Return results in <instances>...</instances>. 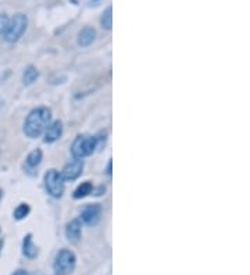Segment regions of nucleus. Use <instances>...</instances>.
Wrapping results in <instances>:
<instances>
[{"label": "nucleus", "mask_w": 250, "mask_h": 275, "mask_svg": "<svg viewBox=\"0 0 250 275\" xmlns=\"http://www.w3.org/2000/svg\"><path fill=\"white\" fill-rule=\"evenodd\" d=\"M50 122H52V110L47 107H37L29 111V114L26 116L22 125V132L25 136L37 139L43 135Z\"/></svg>", "instance_id": "f257e3e1"}, {"label": "nucleus", "mask_w": 250, "mask_h": 275, "mask_svg": "<svg viewBox=\"0 0 250 275\" xmlns=\"http://www.w3.org/2000/svg\"><path fill=\"white\" fill-rule=\"evenodd\" d=\"M26 27H28V17L25 14H22V13H17L16 16L10 18L9 22H7L5 35H3L6 42H18L22 38V35L25 33Z\"/></svg>", "instance_id": "f03ea898"}, {"label": "nucleus", "mask_w": 250, "mask_h": 275, "mask_svg": "<svg viewBox=\"0 0 250 275\" xmlns=\"http://www.w3.org/2000/svg\"><path fill=\"white\" fill-rule=\"evenodd\" d=\"M98 148V138L92 135H78L74 139L71 146V154L74 159L82 160L93 153L95 149Z\"/></svg>", "instance_id": "7ed1b4c3"}, {"label": "nucleus", "mask_w": 250, "mask_h": 275, "mask_svg": "<svg viewBox=\"0 0 250 275\" xmlns=\"http://www.w3.org/2000/svg\"><path fill=\"white\" fill-rule=\"evenodd\" d=\"M75 265H77L75 254L68 249H61L53 263L54 275H70L75 268Z\"/></svg>", "instance_id": "20e7f679"}, {"label": "nucleus", "mask_w": 250, "mask_h": 275, "mask_svg": "<svg viewBox=\"0 0 250 275\" xmlns=\"http://www.w3.org/2000/svg\"><path fill=\"white\" fill-rule=\"evenodd\" d=\"M43 182H45V189L49 195L52 197H61L63 193H64V182L66 181L63 180L61 174L58 173L57 169H49L45 174V178H43Z\"/></svg>", "instance_id": "39448f33"}, {"label": "nucleus", "mask_w": 250, "mask_h": 275, "mask_svg": "<svg viewBox=\"0 0 250 275\" xmlns=\"http://www.w3.org/2000/svg\"><path fill=\"white\" fill-rule=\"evenodd\" d=\"M83 169V161L79 159H74L71 163L64 165V168L60 173L64 181H74L81 177Z\"/></svg>", "instance_id": "423d86ee"}, {"label": "nucleus", "mask_w": 250, "mask_h": 275, "mask_svg": "<svg viewBox=\"0 0 250 275\" xmlns=\"http://www.w3.org/2000/svg\"><path fill=\"white\" fill-rule=\"evenodd\" d=\"M102 217V207L99 204L86 206L81 212V221L86 225H96Z\"/></svg>", "instance_id": "0eeeda50"}, {"label": "nucleus", "mask_w": 250, "mask_h": 275, "mask_svg": "<svg viewBox=\"0 0 250 275\" xmlns=\"http://www.w3.org/2000/svg\"><path fill=\"white\" fill-rule=\"evenodd\" d=\"M63 135V122L60 120L53 121L49 124L46 131L43 132V142L45 143H53L57 139H60Z\"/></svg>", "instance_id": "6e6552de"}, {"label": "nucleus", "mask_w": 250, "mask_h": 275, "mask_svg": "<svg viewBox=\"0 0 250 275\" xmlns=\"http://www.w3.org/2000/svg\"><path fill=\"white\" fill-rule=\"evenodd\" d=\"M66 236L71 244H77L82 236V222L78 218L70 221L66 227Z\"/></svg>", "instance_id": "1a4fd4ad"}, {"label": "nucleus", "mask_w": 250, "mask_h": 275, "mask_svg": "<svg viewBox=\"0 0 250 275\" xmlns=\"http://www.w3.org/2000/svg\"><path fill=\"white\" fill-rule=\"evenodd\" d=\"M43 160V153H42L41 149H34L31 153L26 156L25 163H24V169L28 174H35V173H31V171H35V169L39 167V164Z\"/></svg>", "instance_id": "9d476101"}, {"label": "nucleus", "mask_w": 250, "mask_h": 275, "mask_svg": "<svg viewBox=\"0 0 250 275\" xmlns=\"http://www.w3.org/2000/svg\"><path fill=\"white\" fill-rule=\"evenodd\" d=\"M77 38H78L77 41H78L79 46H82V48H88V46H90V45L95 42L96 31H95V28H92V27H85L78 32V37Z\"/></svg>", "instance_id": "9b49d317"}, {"label": "nucleus", "mask_w": 250, "mask_h": 275, "mask_svg": "<svg viewBox=\"0 0 250 275\" xmlns=\"http://www.w3.org/2000/svg\"><path fill=\"white\" fill-rule=\"evenodd\" d=\"M22 254L25 256L26 259H35L38 256V249L32 240V235L28 233L24 236V240H22Z\"/></svg>", "instance_id": "f8f14e48"}, {"label": "nucleus", "mask_w": 250, "mask_h": 275, "mask_svg": "<svg viewBox=\"0 0 250 275\" xmlns=\"http://www.w3.org/2000/svg\"><path fill=\"white\" fill-rule=\"evenodd\" d=\"M39 78V71H38L37 67H34V65H28L25 70H24V73H22V82L24 85H32L35 84Z\"/></svg>", "instance_id": "ddd939ff"}, {"label": "nucleus", "mask_w": 250, "mask_h": 275, "mask_svg": "<svg viewBox=\"0 0 250 275\" xmlns=\"http://www.w3.org/2000/svg\"><path fill=\"white\" fill-rule=\"evenodd\" d=\"M93 192V185H92V182H89V181H86V182H82L81 185L74 191V199H83V197H86V196H89L90 193Z\"/></svg>", "instance_id": "4468645a"}, {"label": "nucleus", "mask_w": 250, "mask_h": 275, "mask_svg": "<svg viewBox=\"0 0 250 275\" xmlns=\"http://www.w3.org/2000/svg\"><path fill=\"white\" fill-rule=\"evenodd\" d=\"M100 25L104 29H107V31H110L113 28V9L111 7H107L102 13V16H100Z\"/></svg>", "instance_id": "2eb2a0df"}, {"label": "nucleus", "mask_w": 250, "mask_h": 275, "mask_svg": "<svg viewBox=\"0 0 250 275\" xmlns=\"http://www.w3.org/2000/svg\"><path fill=\"white\" fill-rule=\"evenodd\" d=\"M29 213H31V207H29V204L21 203V204H18V206L16 207V210L13 213V217L16 218L17 221H21V220H24Z\"/></svg>", "instance_id": "dca6fc26"}, {"label": "nucleus", "mask_w": 250, "mask_h": 275, "mask_svg": "<svg viewBox=\"0 0 250 275\" xmlns=\"http://www.w3.org/2000/svg\"><path fill=\"white\" fill-rule=\"evenodd\" d=\"M7 22H9V17L6 16V14H0V38L5 35Z\"/></svg>", "instance_id": "f3484780"}, {"label": "nucleus", "mask_w": 250, "mask_h": 275, "mask_svg": "<svg viewBox=\"0 0 250 275\" xmlns=\"http://www.w3.org/2000/svg\"><path fill=\"white\" fill-rule=\"evenodd\" d=\"M13 275H29V274H28L25 270H18V271H16Z\"/></svg>", "instance_id": "a211bd4d"}, {"label": "nucleus", "mask_w": 250, "mask_h": 275, "mask_svg": "<svg viewBox=\"0 0 250 275\" xmlns=\"http://www.w3.org/2000/svg\"><path fill=\"white\" fill-rule=\"evenodd\" d=\"M3 240H2V239H0V253H2V249H3Z\"/></svg>", "instance_id": "6ab92c4d"}, {"label": "nucleus", "mask_w": 250, "mask_h": 275, "mask_svg": "<svg viewBox=\"0 0 250 275\" xmlns=\"http://www.w3.org/2000/svg\"><path fill=\"white\" fill-rule=\"evenodd\" d=\"M2 199H3V191L0 189V201H2Z\"/></svg>", "instance_id": "aec40b11"}]
</instances>
